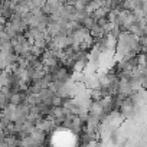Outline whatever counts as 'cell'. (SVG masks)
Listing matches in <instances>:
<instances>
[{
  "mask_svg": "<svg viewBox=\"0 0 147 147\" xmlns=\"http://www.w3.org/2000/svg\"><path fill=\"white\" fill-rule=\"evenodd\" d=\"M90 33H91V36L94 38V39H97V38H102L104 35H105V32H104V29L98 25V23H95L91 29H90Z\"/></svg>",
  "mask_w": 147,
  "mask_h": 147,
  "instance_id": "1",
  "label": "cell"
},
{
  "mask_svg": "<svg viewBox=\"0 0 147 147\" xmlns=\"http://www.w3.org/2000/svg\"><path fill=\"white\" fill-rule=\"evenodd\" d=\"M0 16H2V3H0Z\"/></svg>",
  "mask_w": 147,
  "mask_h": 147,
  "instance_id": "2",
  "label": "cell"
}]
</instances>
